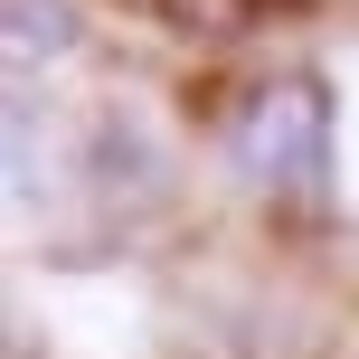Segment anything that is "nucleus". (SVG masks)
I'll list each match as a JSON object with an SVG mask.
<instances>
[{
  "mask_svg": "<svg viewBox=\"0 0 359 359\" xmlns=\"http://www.w3.org/2000/svg\"><path fill=\"white\" fill-rule=\"evenodd\" d=\"M217 161L246 198L284 217H322L331 189H341V114H331V86L312 67H274L255 76L246 95L217 123Z\"/></svg>",
  "mask_w": 359,
  "mask_h": 359,
  "instance_id": "obj_1",
  "label": "nucleus"
},
{
  "mask_svg": "<svg viewBox=\"0 0 359 359\" xmlns=\"http://www.w3.org/2000/svg\"><path fill=\"white\" fill-rule=\"evenodd\" d=\"M76 57V10L67 0H10V76L29 86L38 67H67Z\"/></svg>",
  "mask_w": 359,
  "mask_h": 359,
  "instance_id": "obj_2",
  "label": "nucleus"
}]
</instances>
